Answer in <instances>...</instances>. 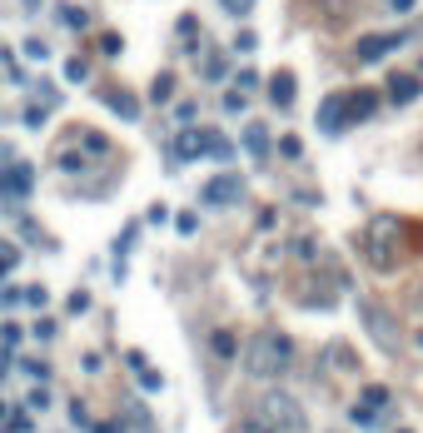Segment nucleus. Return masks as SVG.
Returning a JSON list of instances; mask_svg holds the SVG:
<instances>
[{"mask_svg": "<svg viewBox=\"0 0 423 433\" xmlns=\"http://www.w3.org/2000/svg\"><path fill=\"white\" fill-rule=\"evenodd\" d=\"M284 364H289V339L284 334H259V344L244 354V368L254 378H274Z\"/></svg>", "mask_w": 423, "mask_h": 433, "instance_id": "obj_1", "label": "nucleus"}, {"mask_svg": "<svg viewBox=\"0 0 423 433\" xmlns=\"http://www.w3.org/2000/svg\"><path fill=\"white\" fill-rule=\"evenodd\" d=\"M239 194H244V180H239V175H220V180H209V185H204L199 199H204V204H215V209H224V204H234Z\"/></svg>", "mask_w": 423, "mask_h": 433, "instance_id": "obj_2", "label": "nucleus"}, {"mask_svg": "<svg viewBox=\"0 0 423 433\" xmlns=\"http://www.w3.org/2000/svg\"><path fill=\"white\" fill-rule=\"evenodd\" d=\"M394 45H403V35H363L358 45H354V55L363 60V65H374V60H384Z\"/></svg>", "mask_w": 423, "mask_h": 433, "instance_id": "obj_3", "label": "nucleus"}, {"mask_svg": "<svg viewBox=\"0 0 423 433\" xmlns=\"http://www.w3.org/2000/svg\"><path fill=\"white\" fill-rule=\"evenodd\" d=\"M349 125V110H344V95H329L324 105H319V130L324 135H339Z\"/></svg>", "mask_w": 423, "mask_h": 433, "instance_id": "obj_4", "label": "nucleus"}, {"mask_svg": "<svg viewBox=\"0 0 423 433\" xmlns=\"http://www.w3.org/2000/svg\"><path fill=\"white\" fill-rule=\"evenodd\" d=\"M264 408H269V413H274V418H284V423H289V428H294V433H299V428H304V408H299V404H294V399H289V394H269V404H264Z\"/></svg>", "mask_w": 423, "mask_h": 433, "instance_id": "obj_5", "label": "nucleus"}, {"mask_svg": "<svg viewBox=\"0 0 423 433\" xmlns=\"http://www.w3.org/2000/svg\"><path fill=\"white\" fill-rule=\"evenodd\" d=\"M344 110H349V120H368L379 110V95L374 90H358V95H344Z\"/></svg>", "mask_w": 423, "mask_h": 433, "instance_id": "obj_6", "label": "nucleus"}, {"mask_svg": "<svg viewBox=\"0 0 423 433\" xmlns=\"http://www.w3.org/2000/svg\"><path fill=\"white\" fill-rule=\"evenodd\" d=\"M105 105H110L115 115H125V120H140V100L125 95V90H105Z\"/></svg>", "mask_w": 423, "mask_h": 433, "instance_id": "obj_7", "label": "nucleus"}, {"mask_svg": "<svg viewBox=\"0 0 423 433\" xmlns=\"http://www.w3.org/2000/svg\"><path fill=\"white\" fill-rule=\"evenodd\" d=\"M269 100L279 105V110H289V105H294V75H289V70H279V75L269 80Z\"/></svg>", "mask_w": 423, "mask_h": 433, "instance_id": "obj_8", "label": "nucleus"}, {"mask_svg": "<svg viewBox=\"0 0 423 433\" xmlns=\"http://www.w3.org/2000/svg\"><path fill=\"white\" fill-rule=\"evenodd\" d=\"M30 180H35V175H30V165H11L0 185H6V189H11L15 199H25V194H30Z\"/></svg>", "mask_w": 423, "mask_h": 433, "instance_id": "obj_9", "label": "nucleus"}, {"mask_svg": "<svg viewBox=\"0 0 423 433\" xmlns=\"http://www.w3.org/2000/svg\"><path fill=\"white\" fill-rule=\"evenodd\" d=\"M418 90H423V85H418L413 75H394V80H389V100H394V105H408V100H418Z\"/></svg>", "mask_w": 423, "mask_h": 433, "instance_id": "obj_10", "label": "nucleus"}, {"mask_svg": "<svg viewBox=\"0 0 423 433\" xmlns=\"http://www.w3.org/2000/svg\"><path fill=\"white\" fill-rule=\"evenodd\" d=\"M363 319H368V329H374V339H384V344L394 349V329H389V319H384L374 304H363Z\"/></svg>", "mask_w": 423, "mask_h": 433, "instance_id": "obj_11", "label": "nucleus"}, {"mask_svg": "<svg viewBox=\"0 0 423 433\" xmlns=\"http://www.w3.org/2000/svg\"><path fill=\"white\" fill-rule=\"evenodd\" d=\"M244 149L259 154V159L269 154V135H264V125H244Z\"/></svg>", "mask_w": 423, "mask_h": 433, "instance_id": "obj_12", "label": "nucleus"}, {"mask_svg": "<svg viewBox=\"0 0 423 433\" xmlns=\"http://www.w3.org/2000/svg\"><path fill=\"white\" fill-rule=\"evenodd\" d=\"M175 154H180V159H194V154H204V149H199V130H184V135L175 140Z\"/></svg>", "mask_w": 423, "mask_h": 433, "instance_id": "obj_13", "label": "nucleus"}, {"mask_svg": "<svg viewBox=\"0 0 423 433\" xmlns=\"http://www.w3.org/2000/svg\"><path fill=\"white\" fill-rule=\"evenodd\" d=\"M170 95H175V80H170V75H160V80L149 85V100H154V105H165Z\"/></svg>", "mask_w": 423, "mask_h": 433, "instance_id": "obj_14", "label": "nucleus"}, {"mask_svg": "<svg viewBox=\"0 0 423 433\" xmlns=\"http://www.w3.org/2000/svg\"><path fill=\"white\" fill-rule=\"evenodd\" d=\"M234 50H239V55H254V50H259V35H254V30H239V35H234Z\"/></svg>", "mask_w": 423, "mask_h": 433, "instance_id": "obj_15", "label": "nucleus"}, {"mask_svg": "<svg viewBox=\"0 0 423 433\" xmlns=\"http://www.w3.org/2000/svg\"><path fill=\"white\" fill-rule=\"evenodd\" d=\"M384 404H389V394H384L379 384H374V389H363V408H384Z\"/></svg>", "mask_w": 423, "mask_h": 433, "instance_id": "obj_16", "label": "nucleus"}, {"mask_svg": "<svg viewBox=\"0 0 423 433\" xmlns=\"http://www.w3.org/2000/svg\"><path fill=\"white\" fill-rule=\"evenodd\" d=\"M220 6H224L229 15H249V11L259 6V0H220Z\"/></svg>", "mask_w": 423, "mask_h": 433, "instance_id": "obj_17", "label": "nucleus"}, {"mask_svg": "<svg viewBox=\"0 0 423 433\" xmlns=\"http://www.w3.org/2000/svg\"><path fill=\"white\" fill-rule=\"evenodd\" d=\"M204 75H209V80H224V55H209V60H204Z\"/></svg>", "mask_w": 423, "mask_h": 433, "instance_id": "obj_18", "label": "nucleus"}, {"mask_svg": "<svg viewBox=\"0 0 423 433\" xmlns=\"http://www.w3.org/2000/svg\"><path fill=\"white\" fill-rule=\"evenodd\" d=\"M85 75H90V65H85V60H80V55H75V60H70V65H65V80H85Z\"/></svg>", "mask_w": 423, "mask_h": 433, "instance_id": "obj_19", "label": "nucleus"}, {"mask_svg": "<svg viewBox=\"0 0 423 433\" xmlns=\"http://www.w3.org/2000/svg\"><path fill=\"white\" fill-rule=\"evenodd\" d=\"M215 354L229 359V354H234V339H229V334H215Z\"/></svg>", "mask_w": 423, "mask_h": 433, "instance_id": "obj_20", "label": "nucleus"}, {"mask_svg": "<svg viewBox=\"0 0 423 433\" xmlns=\"http://www.w3.org/2000/svg\"><path fill=\"white\" fill-rule=\"evenodd\" d=\"M25 55H30V60H45V55H50V45H40V40H25Z\"/></svg>", "mask_w": 423, "mask_h": 433, "instance_id": "obj_21", "label": "nucleus"}, {"mask_svg": "<svg viewBox=\"0 0 423 433\" xmlns=\"http://www.w3.org/2000/svg\"><path fill=\"white\" fill-rule=\"evenodd\" d=\"M224 110H229V115H239V110H244V95H239V90H229V95H224Z\"/></svg>", "mask_w": 423, "mask_h": 433, "instance_id": "obj_22", "label": "nucleus"}, {"mask_svg": "<svg viewBox=\"0 0 423 433\" xmlns=\"http://www.w3.org/2000/svg\"><path fill=\"white\" fill-rule=\"evenodd\" d=\"M60 20H65V25H85V11H75V6H70V11H60Z\"/></svg>", "mask_w": 423, "mask_h": 433, "instance_id": "obj_23", "label": "nucleus"}, {"mask_svg": "<svg viewBox=\"0 0 423 433\" xmlns=\"http://www.w3.org/2000/svg\"><path fill=\"white\" fill-rule=\"evenodd\" d=\"M279 149H284L289 159H299V140H294V135H284V140H279Z\"/></svg>", "mask_w": 423, "mask_h": 433, "instance_id": "obj_24", "label": "nucleus"}, {"mask_svg": "<svg viewBox=\"0 0 423 433\" xmlns=\"http://www.w3.org/2000/svg\"><path fill=\"white\" fill-rule=\"evenodd\" d=\"M11 264H15V249H0V274H11Z\"/></svg>", "mask_w": 423, "mask_h": 433, "instance_id": "obj_25", "label": "nucleus"}, {"mask_svg": "<svg viewBox=\"0 0 423 433\" xmlns=\"http://www.w3.org/2000/svg\"><path fill=\"white\" fill-rule=\"evenodd\" d=\"M6 433H30V418H25V413H20V418H15V423H11V428H6Z\"/></svg>", "mask_w": 423, "mask_h": 433, "instance_id": "obj_26", "label": "nucleus"}, {"mask_svg": "<svg viewBox=\"0 0 423 433\" xmlns=\"http://www.w3.org/2000/svg\"><path fill=\"white\" fill-rule=\"evenodd\" d=\"M389 6H394V11L403 15V11H413V0H389Z\"/></svg>", "mask_w": 423, "mask_h": 433, "instance_id": "obj_27", "label": "nucleus"}, {"mask_svg": "<svg viewBox=\"0 0 423 433\" xmlns=\"http://www.w3.org/2000/svg\"><path fill=\"white\" fill-rule=\"evenodd\" d=\"M100 433H120V428H115V423H100Z\"/></svg>", "mask_w": 423, "mask_h": 433, "instance_id": "obj_28", "label": "nucleus"}, {"mask_svg": "<svg viewBox=\"0 0 423 433\" xmlns=\"http://www.w3.org/2000/svg\"><path fill=\"white\" fill-rule=\"evenodd\" d=\"M25 11H40V0H25Z\"/></svg>", "mask_w": 423, "mask_h": 433, "instance_id": "obj_29", "label": "nucleus"}, {"mask_svg": "<svg viewBox=\"0 0 423 433\" xmlns=\"http://www.w3.org/2000/svg\"><path fill=\"white\" fill-rule=\"evenodd\" d=\"M418 349H423V334H418Z\"/></svg>", "mask_w": 423, "mask_h": 433, "instance_id": "obj_30", "label": "nucleus"}, {"mask_svg": "<svg viewBox=\"0 0 423 433\" xmlns=\"http://www.w3.org/2000/svg\"><path fill=\"white\" fill-rule=\"evenodd\" d=\"M249 433H264V428H249Z\"/></svg>", "mask_w": 423, "mask_h": 433, "instance_id": "obj_31", "label": "nucleus"}]
</instances>
